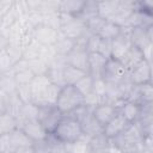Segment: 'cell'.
<instances>
[{"label":"cell","mask_w":153,"mask_h":153,"mask_svg":"<svg viewBox=\"0 0 153 153\" xmlns=\"http://www.w3.org/2000/svg\"><path fill=\"white\" fill-rule=\"evenodd\" d=\"M10 153H14V152H10Z\"/></svg>","instance_id":"51"},{"label":"cell","mask_w":153,"mask_h":153,"mask_svg":"<svg viewBox=\"0 0 153 153\" xmlns=\"http://www.w3.org/2000/svg\"><path fill=\"white\" fill-rule=\"evenodd\" d=\"M118 0H105L98 1V16L105 20H109L117 8Z\"/></svg>","instance_id":"29"},{"label":"cell","mask_w":153,"mask_h":153,"mask_svg":"<svg viewBox=\"0 0 153 153\" xmlns=\"http://www.w3.org/2000/svg\"><path fill=\"white\" fill-rule=\"evenodd\" d=\"M127 75V71L121 61L108 59L102 72V79L108 84H117Z\"/></svg>","instance_id":"8"},{"label":"cell","mask_w":153,"mask_h":153,"mask_svg":"<svg viewBox=\"0 0 153 153\" xmlns=\"http://www.w3.org/2000/svg\"><path fill=\"white\" fill-rule=\"evenodd\" d=\"M130 30L129 27H121V32L116 38L111 41V57L115 60H121L127 51L133 47L130 41Z\"/></svg>","instance_id":"7"},{"label":"cell","mask_w":153,"mask_h":153,"mask_svg":"<svg viewBox=\"0 0 153 153\" xmlns=\"http://www.w3.org/2000/svg\"><path fill=\"white\" fill-rule=\"evenodd\" d=\"M17 87H18V85L14 80V75H13L12 71H10L5 74H0V91L11 96V94L17 93Z\"/></svg>","instance_id":"24"},{"label":"cell","mask_w":153,"mask_h":153,"mask_svg":"<svg viewBox=\"0 0 153 153\" xmlns=\"http://www.w3.org/2000/svg\"><path fill=\"white\" fill-rule=\"evenodd\" d=\"M23 100L18 97L17 93L8 96V103H7V114L12 115L14 118H17L23 109Z\"/></svg>","instance_id":"32"},{"label":"cell","mask_w":153,"mask_h":153,"mask_svg":"<svg viewBox=\"0 0 153 153\" xmlns=\"http://www.w3.org/2000/svg\"><path fill=\"white\" fill-rule=\"evenodd\" d=\"M99 41H100V37L97 36V35H91L86 42V50L88 51V54L91 53H97V49H98V45H99Z\"/></svg>","instance_id":"46"},{"label":"cell","mask_w":153,"mask_h":153,"mask_svg":"<svg viewBox=\"0 0 153 153\" xmlns=\"http://www.w3.org/2000/svg\"><path fill=\"white\" fill-rule=\"evenodd\" d=\"M140 110H141V106L140 105L134 104V103H130V102H126L122 105V108L120 109V112L124 116V118L129 123H135L139 120Z\"/></svg>","instance_id":"25"},{"label":"cell","mask_w":153,"mask_h":153,"mask_svg":"<svg viewBox=\"0 0 153 153\" xmlns=\"http://www.w3.org/2000/svg\"><path fill=\"white\" fill-rule=\"evenodd\" d=\"M84 4L85 1H81V0H63V1H60L59 12L66 13L73 17H78L84 7Z\"/></svg>","instance_id":"21"},{"label":"cell","mask_w":153,"mask_h":153,"mask_svg":"<svg viewBox=\"0 0 153 153\" xmlns=\"http://www.w3.org/2000/svg\"><path fill=\"white\" fill-rule=\"evenodd\" d=\"M59 6L60 1L59 0H42V13H48V12H59Z\"/></svg>","instance_id":"44"},{"label":"cell","mask_w":153,"mask_h":153,"mask_svg":"<svg viewBox=\"0 0 153 153\" xmlns=\"http://www.w3.org/2000/svg\"><path fill=\"white\" fill-rule=\"evenodd\" d=\"M75 47V41L63 36V35H59V38L57 41L55 42V44L53 45L56 55H60V56H67Z\"/></svg>","instance_id":"23"},{"label":"cell","mask_w":153,"mask_h":153,"mask_svg":"<svg viewBox=\"0 0 153 153\" xmlns=\"http://www.w3.org/2000/svg\"><path fill=\"white\" fill-rule=\"evenodd\" d=\"M75 88L84 96L86 97L87 94H90L93 90V79L90 74H86L85 76H82L75 85Z\"/></svg>","instance_id":"35"},{"label":"cell","mask_w":153,"mask_h":153,"mask_svg":"<svg viewBox=\"0 0 153 153\" xmlns=\"http://www.w3.org/2000/svg\"><path fill=\"white\" fill-rule=\"evenodd\" d=\"M60 35V31L51 29L47 25H38L36 27H33V33H32V38L35 41H37L38 43L43 44V45H48V47H53L55 44V42L57 41Z\"/></svg>","instance_id":"12"},{"label":"cell","mask_w":153,"mask_h":153,"mask_svg":"<svg viewBox=\"0 0 153 153\" xmlns=\"http://www.w3.org/2000/svg\"><path fill=\"white\" fill-rule=\"evenodd\" d=\"M111 141L103 133L88 139V153H110Z\"/></svg>","instance_id":"17"},{"label":"cell","mask_w":153,"mask_h":153,"mask_svg":"<svg viewBox=\"0 0 153 153\" xmlns=\"http://www.w3.org/2000/svg\"><path fill=\"white\" fill-rule=\"evenodd\" d=\"M97 53L99 55L104 56L105 59H110L111 57V41L100 38L99 45H98V49H97Z\"/></svg>","instance_id":"43"},{"label":"cell","mask_w":153,"mask_h":153,"mask_svg":"<svg viewBox=\"0 0 153 153\" xmlns=\"http://www.w3.org/2000/svg\"><path fill=\"white\" fill-rule=\"evenodd\" d=\"M116 86H117V90H118V92H120L121 98H122L124 102H127L135 85L133 84V81L129 79V76H128V74H127L120 82L116 84Z\"/></svg>","instance_id":"33"},{"label":"cell","mask_w":153,"mask_h":153,"mask_svg":"<svg viewBox=\"0 0 153 153\" xmlns=\"http://www.w3.org/2000/svg\"><path fill=\"white\" fill-rule=\"evenodd\" d=\"M17 94L23 103H31V88L30 85H22L17 87Z\"/></svg>","instance_id":"45"},{"label":"cell","mask_w":153,"mask_h":153,"mask_svg":"<svg viewBox=\"0 0 153 153\" xmlns=\"http://www.w3.org/2000/svg\"><path fill=\"white\" fill-rule=\"evenodd\" d=\"M128 76L134 85L152 82V63L143 60L140 65H137L133 71L128 73Z\"/></svg>","instance_id":"13"},{"label":"cell","mask_w":153,"mask_h":153,"mask_svg":"<svg viewBox=\"0 0 153 153\" xmlns=\"http://www.w3.org/2000/svg\"><path fill=\"white\" fill-rule=\"evenodd\" d=\"M13 75H14V80H16V82H17L18 86L30 85V82L35 78V74L30 71V68L24 69V71H20V72H17V73H13Z\"/></svg>","instance_id":"38"},{"label":"cell","mask_w":153,"mask_h":153,"mask_svg":"<svg viewBox=\"0 0 153 153\" xmlns=\"http://www.w3.org/2000/svg\"><path fill=\"white\" fill-rule=\"evenodd\" d=\"M27 61V60H26ZM29 62V68L30 71L35 74V75H45L49 67L45 62H43L42 60L37 59V60H31V61H27Z\"/></svg>","instance_id":"40"},{"label":"cell","mask_w":153,"mask_h":153,"mask_svg":"<svg viewBox=\"0 0 153 153\" xmlns=\"http://www.w3.org/2000/svg\"><path fill=\"white\" fill-rule=\"evenodd\" d=\"M143 60H145V59H143L142 51H141L140 49H137L136 47H131V48L127 51V54H126L120 61H121V63L123 65V67L126 68L127 74H128V73H129L130 71H133L137 65H140Z\"/></svg>","instance_id":"18"},{"label":"cell","mask_w":153,"mask_h":153,"mask_svg":"<svg viewBox=\"0 0 153 153\" xmlns=\"http://www.w3.org/2000/svg\"><path fill=\"white\" fill-rule=\"evenodd\" d=\"M14 0H0V19L12 8Z\"/></svg>","instance_id":"48"},{"label":"cell","mask_w":153,"mask_h":153,"mask_svg":"<svg viewBox=\"0 0 153 153\" xmlns=\"http://www.w3.org/2000/svg\"><path fill=\"white\" fill-rule=\"evenodd\" d=\"M18 128H20L33 142H41L44 141L47 139V136L49 135L43 127L41 126V123L38 122V120H31V121H26L24 123H22Z\"/></svg>","instance_id":"14"},{"label":"cell","mask_w":153,"mask_h":153,"mask_svg":"<svg viewBox=\"0 0 153 153\" xmlns=\"http://www.w3.org/2000/svg\"><path fill=\"white\" fill-rule=\"evenodd\" d=\"M108 59L98 53H91L88 55V74L92 79H102V72Z\"/></svg>","instance_id":"20"},{"label":"cell","mask_w":153,"mask_h":153,"mask_svg":"<svg viewBox=\"0 0 153 153\" xmlns=\"http://www.w3.org/2000/svg\"><path fill=\"white\" fill-rule=\"evenodd\" d=\"M130 123L124 118V116L118 111L115 117L103 128V134L105 136H108L109 139H112L115 136H117L118 134H121Z\"/></svg>","instance_id":"16"},{"label":"cell","mask_w":153,"mask_h":153,"mask_svg":"<svg viewBox=\"0 0 153 153\" xmlns=\"http://www.w3.org/2000/svg\"><path fill=\"white\" fill-rule=\"evenodd\" d=\"M104 23H105V19L100 18L99 16H97V17H93V18L88 19L85 24H86L87 31H88L91 35H98L99 31H100V29L103 27Z\"/></svg>","instance_id":"39"},{"label":"cell","mask_w":153,"mask_h":153,"mask_svg":"<svg viewBox=\"0 0 153 153\" xmlns=\"http://www.w3.org/2000/svg\"><path fill=\"white\" fill-rule=\"evenodd\" d=\"M130 41L133 47L141 51L153 43V26L149 27H134L130 30Z\"/></svg>","instance_id":"10"},{"label":"cell","mask_w":153,"mask_h":153,"mask_svg":"<svg viewBox=\"0 0 153 153\" xmlns=\"http://www.w3.org/2000/svg\"><path fill=\"white\" fill-rule=\"evenodd\" d=\"M88 139L90 137L82 135L78 141L67 145L68 153H88Z\"/></svg>","instance_id":"34"},{"label":"cell","mask_w":153,"mask_h":153,"mask_svg":"<svg viewBox=\"0 0 153 153\" xmlns=\"http://www.w3.org/2000/svg\"><path fill=\"white\" fill-rule=\"evenodd\" d=\"M110 141L122 153H140L142 149V136L133 123H130L121 134L110 139Z\"/></svg>","instance_id":"1"},{"label":"cell","mask_w":153,"mask_h":153,"mask_svg":"<svg viewBox=\"0 0 153 153\" xmlns=\"http://www.w3.org/2000/svg\"><path fill=\"white\" fill-rule=\"evenodd\" d=\"M17 128H18L17 120L12 115L7 112L0 115V136L8 135Z\"/></svg>","instance_id":"28"},{"label":"cell","mask_w":153,"mask_h":153,"mask_svg":"<svg viewBox=\"0 0 153 153\" xmlns=\"http://www.w3.org/2000/svg\"><path fill=\"white\" fill-rule=\"evenodd\" d=\"M51 135L62 143L69 145L78 141L84 134L80 123L68 115H63Z\"/></svg>","instance_id":"2"},{"label":"cell","mask_w":153,"mask_h":153,"mask_svg":"<svg viewBox=\"0 0 153 153\" xmlns=\"http://www.w3.org/2000/svg\"><path fill=\"white\" fill-rule=\"evenodd\" d=\"M82 104H85L84 96L75 88V86L66 85L60 90L55 106L63 115H67Z\"/></svg>","instance_id":"3"},{"label":"cell","mask_w":153,"mask_h":153,"mask_svg":"<svg viewBox=\"0 0 153 153\" xmlns=\"http://www.w3.org/2000/svg\"><path fill=\"white\" fill-rule=\"evenodd\" d=\"M88 55L90 54L86 50V48L75 45L74 49L67 56H65L66 63L88 74Z\"/></svg>","instance_id":"9"},{"label":"cell","mask_w":153,"mask_h":153,"mask_svg":"<svg viewBox=\"0 0 153 153\" xmlns=\"http://www.w3.org/2000/svg\"><path fill=\"white\" fill-rule=\"evenodd\" d=\"M8 139H10V143H11L12 151H14L16 148L22 147V146H27V145H33L35 143L20 128H17L12 133H10L8 134Z\"/></svg>","instance_id":"22"},{"label":"cell","mask_w":153,"mask_h":153,"mask_svg":"<svg viewBox=\"0 0 153 153\" xmlns=\"http://www.w3.org/2000/svg\"><path fill=\"white\" fill-rule=\"evenodd\" d=\"M118 112V110L108 103H103V104H98L92 109V115L93 117L97 120V122L104 128V126H106L114 117L115 115Z\"/></svg>","instance_id":"15"},{"label":"cell","mask_w":153,"mask_h":153,"mask_svg":"<svg viewBox=\"0 0 153 153\" xmlns=\"http://www.w3.org/2000/svg\"><path fill=\"white\" fill-rule=\"evenodd\" d=\"M42 24L47 25L51 29H55L60 31L61 23H60V12H48V13H42Z\"/></svg>","instance_id":"36"},{"label":"cell","mask_w":153,"mask_h":153,"mask_svg":"<svg viewBox=\"0 0 153 153\" xmlns=\"http://www.w3.org/2000/svg\"><path fill=\"white\" fill-rule=\"evenodd\" d=\"M48 79L50 80V82L60 88H62L63 86H66L65 80H63V69H56V68H49L47 74Z\"/></svg>","instance_id":"37"},{"label":"cell","mask_w":153,"mask_h":153,"mask_svg":"<svg viewBox=\"0 0 153 153\" xmlns=\"http://www.w3.org/2000/svg\"><path fill=\"white\" fill-rule=\"evenodd\" d=\"M121 32V27L116 24H114L112 22H109V20H105L103 27L100 29L99 33L97 36H99L100 38L103 39H109V41H112L114 38H116L118 36V33Z\"/></svg>","instance_id":"30"},{"label":"cell","mask_w":153,"mask_h":153,"mask_svg":"<svg viewBox=\"0 0 153 153\" xmlns=\"http://www.w3.org/2000/svg\"><path fill=\"white\" fill-rule=\"evenodd\" d=\"M5 50H6V53L8 54L11 61L13 62V65L23 59V49L19 48V47H17V45H14V44L8 43V45L6 47Z\"/></svg>","instance_id":"41"},{"label":"cell","mask_w":153,"mask_h":153,"mask_svg":"<svg viewBox=\"0 0 153 153\" xmlns=\"http://www.w3.org/2000/svg\"><path fill=\"white\" fill-rule=\"evenodd\" d=\"M97 16H98V1L87 0V1H85L84 7H82L80 14L78 16V18L86 23L88 19L97 17Z\"/></svg>","instance_id":"31"},{"label":"cell","mask_w":153,"mask_h":153,"mask_svg":"<svg viewBox=\"0 0 153 153\" xmlns=\"http://www.w3.org/2000/svg\"><path fill=\"white\" fill-rule=\"evenodd\" d=\"M88 31L86 29L85 22H82L78 17H74L72 20H69L67 24H65L60 29L61 35H63V36H66V37H68L73 41H78L79 38H81Z\"/></svg>","instance_id":"11"},{"label":"cell","mask_w":153,"mask_h":153,"mask_svg":"<svg viewBox=\"0 0 153 153\" xmlns=\"http://www.w3.org/2000/svg\"><path fill=\"white\" fill-rule=\"evenodd\" d=\"M63 117V114L54 105V106H45V108H38V116L37 120L43 127V129L51 134L61 118Z\"/></svg>","instance_id":"5"},{"label":"cell","mask_w":153,"mask_h":153,"mask_svg":"<svg viewBox=\"0 0 153 153\" xmlns=\"http://www.w3.org/2000/svg\"><path fill=\"white\" fill-rule=\"evenodd\" d=\"M10 152H12V148L8 135L0 136V153H10Z\"/></svg>","instance_id":"47"},{"label":"cell","mask_w":153,"mask_h":153,"mask_svg":"<svg viewBox=\"0 0 153 153\" xmlns=\"http://www.w3.org/2000/svg\"><path fill=\"white\" fill-rule=\"evenodd\" d=\"M12 152H14V153H37L36 147H35V143L33 145H27V146L18 147V148H16Z\"/></svg>","instance_id":"50"},{"label":"cell","mask_w":153,"mask_h":153,"mask_svg":"<svg viewBox=\"0 0 153 153\" xmlns=\"http://www.w3.org/2000/svg\"><path fill=\"white\" fill-rule=\"evenodd\" d=\"M33 26L27 22L26 18L18 19L8 31V43L14 44L24 49L33 38Z\"/></svg>","instance_id":"4"},{"label":"cell","mask_w":153,"mask_h":153,"mask_svg":"<svg viewBox=\"0 0 153 153\" xmlns=\"http://www.w3.org/2000/svg\"><path fill=\"white\" fill-rule=\"evenodd\" d=\"M13 67V62L11 61L6 50H0V74H5L10 72Z\"/></svg>","instance_id":"42"},{"label":"cell","mask_w":153,"mask_h":153,"mask_svg":"<svg viewBox=\"0 0 153 153\" xmlns=\"http://www.w3.org/2000/svg\"><path fill=\"white\" fill-rule=\"evenodd\" d=\"M80 126H81V129H82V134L85 136H87V137H92L94 135H98V134L103 133V127L93 117L92 111H90L80 121Z\"/></svg>","instance_id":"19"},{"label":"cell","mask_w":153,"mask_h":153,"mask_svg":"<svg viewBox=\"0 0 153 153\" xmlns=\"http://www.w3.org/2000/svg\"><path fill=\"white\" fill-rule=\"evenodd\" d=\"M7 103H8V94L0 91V115L7 112Z\"/></svg>","instance_id":"49"},{"label":"cell","mask_w":153,"mask_h":153,"mask_svg":"<svg viewBox=\"0 0 153 153\" xmlns=\"http://www.w3.org/2000/svg\"><path fill=\"white\" fill-rule=\"evenodd\" d=\"M60 87L49 84L44 88L31 93V103L37 108H45V106H54L56 104V99L60 92Z\"/></svg>","instance_id":"6"},{"label":"cell","mask_w":153,"mask_h":153,"mask_svg":"<svg viewBox=\"0 0 153 153\" xmlns=\"http://www.w3.org/2000/svg\"><path fill=\"white\" fill-rule=\"evenodd\" d=\"M87 73L84 72V71H80L75 67H72L69 65H67L65 68H63V80H65V84L66 85H71V86H74L82 76H85Z\"/></svg>","instance_id":"27"},{"label":"cell","mask_w":153,"mask_h":153,"mask_svg":"<svg viewBox=\"0 0 153 153\" xmlns=\"http://www.w3.org/2000/svg\"><path fill=\"white\" fill-rule=\"evenodd\" d=\"M43 48H44L43 44H41V43H38L37 41L32 39V41L23 49V59H25V60H27V61L41 59Z\"/></svg>","instance_id":"26"}]
</instances>
